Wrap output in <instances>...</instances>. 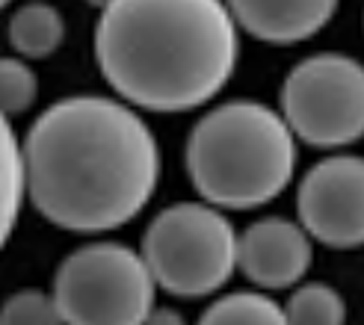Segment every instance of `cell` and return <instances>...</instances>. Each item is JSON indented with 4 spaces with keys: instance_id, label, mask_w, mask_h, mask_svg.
<instances>
[{
    "instance_id": "obj_17",
    "label": "cell",
    "mask_w": 364,
    "mask_h": 325,
    "mask_svg": "<svg viewBox=\"0 0 364 325\" xmlns=\"http://www.w3.org/2000/svg\"><path fill=\"white\" fill-rule=\"evenodd\" d=\"M89 4H92V6H101V9H104L107 4H110V0H89Z\"/></svg>"
},
{
    "instance_id": "obj_15",
    "label": "cell",
    "mask_w": 364,
    "mask_h": 325,
    "mask_svg": "<svg viewBox=\"0 0 364 325\" xmlns=\"http://www.w3.org/2000/svg\"><path fill=\"white\" fill-rule=\"evenodd\" d=\"M0 325H65L50 296L39 290L15 293L0 308Z\"/></svg>"
},
{
    "instance_id": "obj_12",
    "label": "cell",
    "mask_w": 364,
    "mask_h": 325,
    "mask_svg": "<svg viewBox=\"0 0 364 325\" xmlns=\"http://www.w3.org/2000/svg\"><path fill=\"white\" fill-rule=\"evenodd\" d=\"M198 325H287L284 311L258 293H234L202 316Z\"/></svg>"
},
{
    "instance_id": "obj_2",
    "label": "cell",
    "mask_w": 364,
    "mask_h": 325,
    "mask_svg": "<svg viewBox=\"0 0 364 325\" xmlns=\"http://www.w3.org/2000/svg\"><path fill=\"white\" fill-rule=\"evenodd\" d=\"M237 24L223 0H110L95 57L122 98L154 113L210 101L237 65Z\"/></svg>"
},
{
    "instance_id": "obj_1",
    "label": "cell",
    "mask_w": 364,
    "mask_h": 325,
    "mask_svg": "<svg viewBox=\"0 0 364 325\" xmlns=\"http://www.w3.org/2000/svg\"><path fill=\"white\" fill-rule=\"evenodd\" d=\"M30 202L68 231H110L145 207L157 187V142L134 110L77 95L45 110L21 148Z\"/></svg>"
},
{
    "instance_id": "obj_16",
    "label": "cell",
    "mask_w": 364,
    "mask_h": 325,
    "mask_svg": "<svg viewBox=\"0 0 364 325\" xmlns=\"http://www.w3.org/2000/svg\"><path fill=\"white\" fill-rule=\"evenodd\" d=\"M142 325H184V319H181L178 314H172V311H151L142 319Z\"/></svg>"
},
{
    "instance_id": "obj_10",
    "label": "cell",
    "mask_w": 364,
    "mask_h": 325,
    "mask_svg": "<svg viewBox=\"0 0 364 325\" xmlns=\"http://www.w3.org/2000/svg\"><path fill=\"white\" fill-rule=\"evenodd\" d=\"M63 35H65V21L60 9L42 4V0L24 4L9 21V42L24 60L50 57L63 45Z\"/></svg>"
},
{
    "instance_id": "obj_11",
    "label": "cell",
    "mask_w": 364,
    "mask_h": 325,
    "mask_svg": "<svg viewBox=\"0 0 364 325\" xmlns=\"http://www.w3.org/2000/svg\"><path fill=\"white\" fill-rule=\"evenodd\" d=\"M24 195V166H21V145L12 133L9 119L0 113V248H4L9 231L18 219Z\"/></svg>"
},
{
    "instance_id": "obj_9",
    "label": "cell",
    "mask_w": 364,
    "mask_h": 325,
    "mask_svg": "<svg viewBox=\"0 0 364 325\" xmlns=\"http://www.w3.org/2000/svg\"><path fill=\"white\" fill-rule=\"evenodd\" d=\"M225 6L255 39L272 45H294L329 24L338 0H225Z\"/></svg>"
},
{
    "instance_id": "obj_14",
    "label": "cell",
    "mask_w": 364,
    "mask_h": 325,
    "mask_svg": "<svg viewBox=\"0 0 364 325\" xmlns=\"http://www.w3.org/2000/svg\"><path fill=\"white\" fill-rule=\"evenodd\" d=\"M36 95H39V80L33 68L18 57H0V113L21 116L27 113Z\"/></svg>"
},
{
    "instance_id": "obj_6",
    "label": "cell",
    "mask_w": 364,
    "mask_h": 325,
    "mask_svg": "<svg viewBox=\"0 0 364 325\" xmlns=\"http://www.w3.org/2000/svg\"><path fill=\"white\" fill-rule=\"evenodd\" d=\"M282 119L308 145H350L364 133V68L343 53L302 60L282 86Z\"/></svg>"
},
{
    "instance_id": "obj_5",
    "label": "cell",
    "mask_w": 364,
    "mask_h": 325,
    "mask_svg": "<svg viewBox=\"0 0 364 325\" xmlns=\"http://www.w3.org/2000/svg\"><path fill=\"white\" fill-rule=\"evenodd\" d=\"M53 304L65 325H142L154 304V278L131 248L86 246L60 266Z\"/></svg>"
},
{
    "instance_id": "obj_7",
    "label": "cell",
    "mask_w": 364,
    "mask_h": 325,
    "mask_svg": "<svg viewBox=\"0 0 364 325\" xmlns=\"http://www.w3.org/2000/svg\"><path fill=\"white\" fill-rule=\"evenodd\" d=\"M299 219L326 246L355 248L364 240V162L361 157L323 160L299 187Z\"/></svg>"
},
{
    "instance_id": "obj_18",
    "label": "cell",
    "mask_w": 364,
    "mask_h": 325,
    "mask_svg": "<svg viewBox=\"0 0 364 325\" xmlns=\"http://www.w3.org/2000/svg\"><path fill=\"white\" fill-rule=\"evenodd\" d=\"M6 4H9V0H0V9H4V6H6Z\"/></svg>"
},
{
    "instance_id": "obj_13",
    "label": "cell",
    "mask_w": 364,
    "mask_h": 325,
    "mask_svg": "<svg viewBox=\"0 0 364 325\" xmlns=\"http://www.w3.org/2000/svg\"><path fill=\"white\" fill-rule=\"evenodd\" d=\"M284 319L287 325H343L347 308H343V299L332 287L308 284L290 296Z\"/></svg>"
},
{
    "instance_id": "obj_4",
    "label": "cell",
    "mask_w": 364,
    "mask_h": 325,
    "mask_svg": "<svg viewBox=\"0 0 364 325\" xmlns=\"http://www.w3.org/2000/svg\"><path fill=\"white\" fill-rule=\"evenodd\" d=\"M142 260L154 284L175 296H205L223 287L237 263V237L225 216L205 204H175L151 222Z\"/></svg>"
},
{
    "instance_id": "obj_3",
    "label": "cell",
    "mask_w": 364,
    "mask_h": 325,
    "mask_svg": "<svg viewBox=\"0 0 364 325\" xmlns=\"http://www.w3.org/2000/svg\"><path fill=\"white\" fill-rule=\"evenodd\" d=\"M296 142L279 113L258 101L210 110L187 142V169L208 202L249 210L272 202L294 175Z\"/></svg>"
},
{
    "instance_id": "obj_8",
    "label": "cell",
    "mask_w": 364,
    "mask_h": 325,
    "mask_svg": "<svg viewBox=\"0 0 364 325\" xmlns=\"http://www.w3.org/2000/svg\"><path fill=\"white\" fill-rule=\"evenodd\" d=\"M237 263L255 284L290 287L305 275L311 263V243L294 222L264 219L255 222L237 240Z\"/></svg>"
}]
</instances>
